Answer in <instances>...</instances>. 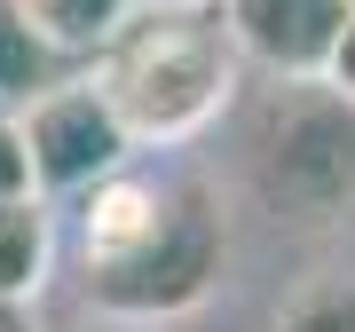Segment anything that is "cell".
I'll return each mask as SVG.
<instances>
[{"label": "cell", "mask_w": 355, "mask_h": 332, "mask_svg": "<svg viewBox=\"0 0 355 332\" xmlns=\"http://www.w3.org/2000/svg\"><path fill=\"white\" fill-rule=\"evenodd\" d=\"M229 222L198 174H111L79 198V301L119 332H158L214 293Z\"/></svg>", "instance_id": "1"}, {"label": "cell", "mask_w": 355, "mask_h": 332, "mask_svg": "<svg viewBox=\"0 0 355 332\" xmlns=\"http://www.w3.org/2000/svg\"><path fill=\"white\" fill-rule=\"evenodd\" d=\"M95 79L111 88L135 151H174L229 111V95L245 79V48L229 40L221 8H150L95 64Z\"/></svg>", "instance_id": "2"}, {"label": "cell", "mask_w": 355, "mask_h": 332, "mask_svg": "<svg viewBox=\"0 0 355 332\" xmlns=\"http://www.w3.org/2000/svg\"><path fill=\"white\" fill-rule=\"evenodd\" d=\"M253 174L261 190L308 222L355 206V95L331 79H277L253 111Z\"/></svg>", "instance_id": "3"}, {"label": "cell", "mask_w": 355, "mask_h": 332, "mask_svg": "<svg viewBox=\"0 0 355 332\" xmlns=\"http://www.w3.org/2000/svg\"><path fill=\"white\" fill-rule=\"evenodd\" d=\"M16 127H24L40 198H87V190H103L111 174L135 166V135H127V119H119V103L95 72L55 79L40 103L16 111Z\"/></svg>", "instance_id": "4"}, {"label": "cell", "mask_w": 355, "mask_h": 332, "mask_svg": "<svg viewBox=\"0 0 355 332\" xmlns=\"http://www.w3.org/2000/svg\"><path fill=\"white\" fill-rule=\"evenodd\" d=\"M229 40L268 79H324L355 32V0H221Z\"/></svg>", "instance_id": "5"}, {"label": "cell", "mask_w": 355, "mask_h": 332, "mask_svg": "<svg viewBox=\"0 0 355 332\" xmlns=\"http://www.w3.org/2000/svg\"><path fill=\"white\" fill-rule=\"evenodd\" d=\"M24 16H32V32L48 40L71 72H79V64L95 72L103 56L150 16V0H24Z\"/></svg>", "instance_id": "6"}, {"label": "cell", "mask_w": 355, "mask_h": 332, "mask_svg": "<svg viewBox=\"0 0 355 332\" xmlns=\"http://www.w3.org/2000/svg\"><path fill=\"white\" fill-rule=\"evenodd\" d=\"M55 277V198H0V301L32 308Z\"/></svg>", "instance_id": "7"}, {"label": "cell", "mask_w": 355, "mask_h": 332, "mask_svg": "<svg viewBox=\"0 0 355 332\" xmlns=\"http://www.w3.org/2000/svg\"><path fill=\"white\" fill-rule=\"evenodd\" d=\"M55 79H71V64L32 32L24 0H0V111H24V103H40Z\"/></svg>", "instance_id": "8"}, {"label": "cell", "mask_w": 355, "mask_h": 332, "mask_svg": "<svg viewBox=\"0 0 355 332\" xmlns=\"http://www.w3.org/2000/svg\"><path fill=\"white\" fill-rule=\"evenodd\" d=\"M268 332H355V277H316L300 285Z\"/></svg>", "instance_id": "9"}, {"label": "cell", "mask_w": 355, "mask_h": 332, "mask_svg": "<svg viewBox=\"0 0 355 332\" xmlns=\"http://www.w3.org/2000/svg\"><path fill=\"white\" fill-rule=\"evenodd\" d=\"M32 151H24V127H16V111H0V198H32Z\"/></svg>", "instance_id": "10"}, {"label": "cell", "mask_w": 355, "mask_h": 332, "mask_svg": "<svg viewBox=\"0 0 355 332\" xmlns=\"http://www.w3.org/2000/svg\"><path fill=\"white\" fill-rule=\"evenodd\" d=\"M324 79H331L340 95H355V32L340 40V56H331V72H324Z\"/></svg>", "instance_id": "11"}, {"label": "cell", "mask_w": 355, "mask_h": 332, "mask_svg": "<svg viewBox=\"0 0 355 332\" xmlns=\"http://www.w3.org/2000/svg\"><path fill=\"white\" fill-rule=\"evenodd\" d=\"M0 332H32V308H8V301H0Z\"/></svg>", "instance_id": "12"}, {"label": "cell", "mask_w": 355, "mask_h": 332, "mask_svg": "<svg viewBox=\"0 0 355 332\" xmlns=\"http://www.w3.org/2000/svg\"><path fill=\"white\" fill-rule=\"evenodd\" d=\"M150 8H221V0H150Z\"/></svg>", "instance_id": "13"}]
</instances>
